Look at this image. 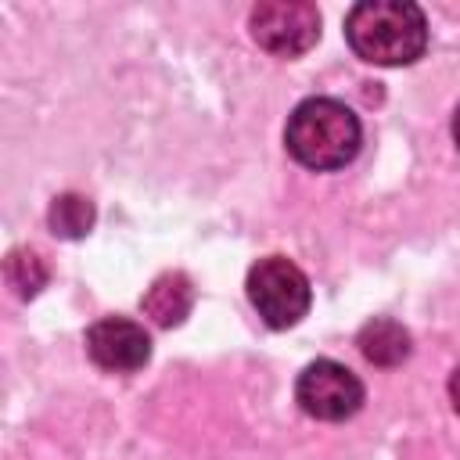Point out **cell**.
Here are the masks:
<instances>
[{
  "label": "cell",
  "mask_w": 460,
  "mask_h": 460,
  "mask_svg": "<svg viewBox=\"0 0 460 460\" xmlns=\"http://www.w3.org/2000/svg\"><path fill=\"white\" fill-rule=\"evenodd\" d=\"M248 298L266 327H295L309 313V277L284 255H266L248 270Z\"/></svg>",
  "instance_id": "3957f363"
},
{
  "label": "cell",
  "mask_w": 460,
  "mask_h": 460,
  "mask_svg": "<svg viewBox=\"0 0 460 460\" xmlns=\"http://www.w3.org/2000/svg\"><path fill=\"white\" fill-rule=\"evenodd\" d=\"M359 352L374 363V367H399L406 356H410V334L402 323L388 320V316H374L359 327V338H356Z\"/></svg>",
  "instance_id": "ba28073f"
},
{
  "label": "cell",
  "mask_w": 460,
  "mask_h": 460,
  "mask_svg": "<svg viewBox=\"0 0 460 460\" xmlns=\"http://www.w3.org/2000/svg\"><path fill=\"white\" fill-rule=\"evenodd\" d=\"M140 305H144V313H147L158 327H176V323L187 320V313H190V305H194V284H190V277L180 273V270L162 273V277L147 288V295L140 298Z\"/></svg>",
  "instance_id": "52a82bcc"
},
{
  "label": "cell",
  "mask_w": 460,
  "mask_h": 460,
  "mask_svg": "<svg viewBox=\"0 0 460 460\" xmlns=\"http://www.w3.org/2000/svg\"><path fill=\"white\" fill-rule=\"evenodd\" d=\"M295 399L316 420H349L363 406V385L345 363L313 359L295 381Z\"/></svg>",
  "instance_id": "277c9868"
},
{
  "label": "cell",
  "mask_w": 460,
  "mask_h": 460,
  "mask_svg": "<svg viewBox=\"0 0 460 460\" xmlns=\"http://www.w3.org/2000/svg\"><path fill=\"white\" fill-rule=\"evenodd\" d=\"M345 40L356 58L381 68H399L424 54L428 22L410 0H363L345 14Z\"/></svg>",
  "instance_id": "6da1fadb"
},
{
  "label": "cell",
  "mask_w": 460,
  "mask_h": 460,
  "mask_svg": "<svg viewBox=\"0 0 460 460\" xmlns=\"http://www.w3.org/2000/svg\"><path fill=\"white\" fill-rule=\"evenodd\" d=\"M453 140H456V147H460V108H456V115H453Z\"/></svg>",
  "instance_id": "7c38bea8"
},
{
  "label": "cell",
  "mask_w": 460,
  "mask_h": 460,
  "mask_svg": "<svg viewBox=\"0 0 460 460\" xmlns=\"http://www.w3.org/2000/svg\"><path fill=\"white\" fill-rule=\"evenodd\" d=\"M252 40L277 58H298L320 40V11L305 0H266L252 11Z\"/></svg>",
  "instance_id": "5b68a950"
},
{
  "label": "cell",
  "mask_w": 460,
  "mask_h": 460,
  "mask_svg": "<svg viewBox=\"0 0 460 460\" xmlns=\"http://www.w3.org/2000/svg\"><path fill=\"white\" fill-rule=\"evenodd\" d=\"M4 277H7V284L14 288V295L18 298H32V295H40V288L47 284V262L36 255V252H29V248H14L11 255H7V262H4Z\"/></svg>",
  "instance_id": "30bf717a"
},
{
  "label": "cell",
  "mask_w": 460,
  "mask_h": 460,
  "mask_svg": "<svg viewBox=\"0 0 460 460\" xmlns=\"http://www.w3.org/2000/svg\"><path fill=\"white\" fill-rule=\"evenodd\" d=\"M359 119L349 104L334 97H305L284 126V144L295 162L316 172H331L349 165L359 155Z\"/></svg>",
  "instance_id": "7a4b0ae2"
},
{
  "label": "cell",
  "mask_w": 460,
  "mask_h": 460,
  "mask_svg": "<svg viewBox=\"0 0 460 460\" xmlns=\"http://www.w3.org/2000/svg\"><path fill=\"white\" fill-rule=\"evenodd\" d=\"M47 223H50V230H54L58 237L75 241V237L90 234V226H93V205H90L83 194H61V198L50 201Z\"/></svg>",
  "instance_id": "9c48e42d"
},
{
  "label": "cell",
  "mask_w": 460,
  "mask_h": 460,
  "mask_svg": "<svg viewBox=\"0 0 460 460\" xmlns=\"http://www.w3.org/2000/svg\"><path fill=\"white\" fill-rule=\"evenodd\" d=\"M449 399H453V410L460 413V367H456L453 377H449Z\"/></svg>",
  "instance_id": "8fae6325"
},
{
  "label": "cell",
  "mask_w": 460,
  "mask_h": 460,
  "mask_svg": "<svg viewBox=\"0 0 460 460\" xmlns=\"http://www.w3.org/2000/svg\"><path fill=\"white\" fill-rule=\"evenodd\" d=\"M86 352L101 370L129 374L140 370L151 359V338L137 320L126 316H104L90 323L86 331Z\"/></svg>",
  "instance_id": "8992f818"
}]
</instances>
